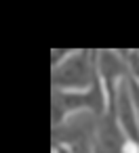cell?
<instances>
[{
  "mask_svg": "<svg viewBox=\"0 0 139 153\" xmlns=\"http://www.w3.org/2000/svg\"><path fill=\"white\" fill-rule=\"evenodd\" d=\"M133 92H135V105H137V109H139V88L133 86Z\"/></svg>",
  "mask_w": 139,
  "mask_h": 153,
  "instance_id": "obj_4",
  "label": "cell"
},
{
  "mask_svg": "<svg viewBox=\"0 0 139 153\" xmlns=\"http://www.w3.org/2000/svg\"><path fill=\"white\" fill-rule=\"evenodd\" d=\"M95 153H124V140L114 120H103L95 126Z\"/></svg>",
  "mask_w": 139,
  "mask_h": 153,
  "instance_id": "obj_1",
  "label": "cell"
},
{
  "mask_svg": "<svg viewBox=\"0 0 139 153\" xmlns=\"http://www.w3.org/2000/svg\"><path fill=\"white\" fill-rule=\"evenodd\" d=\"M118 113H120V124H122L124 132H126L128 136L137 138V136H139V130H137V120H135V115H133L135 109H133V105H131V99L126 97V88H122L120 94H118Z\"/></svg>",
  "mask_w": 139,
  "mask_h": 153,
  "instance_id": "obj_3",
  "label": "cell"
},
{
  "mask_svg": "<svg viewBox=\"0 0 139 153\" xmlns=\"http://www.w3.org/2000/svg\"><path fill=\"white\" fill-rule=\"evenodd\" d=\"M89 78L91 74L84 55H76L55 71V84H63V86H84Z\"/></svg>",
  "mask_w": 139,
  "mask_h": 153,
  "instance_id": "obj_2",
  "label": "cell"
}]
</instances>
